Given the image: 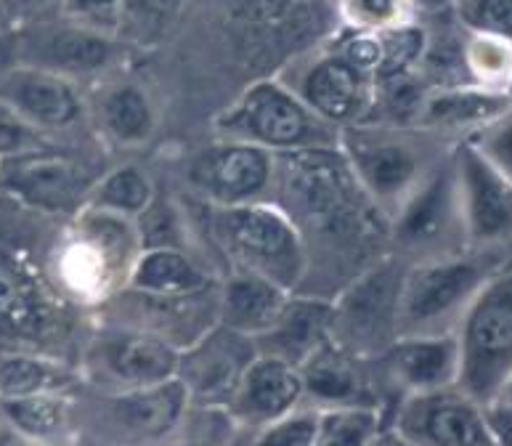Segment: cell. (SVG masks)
Returning a JSON list of instances; mask_svg holds the SVG:
<instances>
[{"label":"cell","mask_w":512,"mask_h":446,"mask_svg":"<svg viewBox=\"0 0 512 446\" xmlns=\"http://www.w3.org/2000/svg\"><path fill=\"white\" fill-rule=\"evenodd\" d=\"M510 99H512V91H510Z\"/></svg>","instance_id":"49"},{"label":"cell","mask_w":512,"mask_h":446,"mask_svg":"<svg viewBox=\"0 0 512 446\" xmlns=\"http://www.w3.org/2000/svg\"><path fill=\"white\" fill-rule=\"evenodd\" d=\"M128 0H62L56 14L91 30L117 35Z\"/></svg>","instance_id":"38"},{"label":"cell","mask_w":512,"mask_h":446,"mask_svg":"<svg viewBox=\"0 0 512 446\" xmlns=\"http://www.w3.org/2000/svg\"><path fill=\"white\" fill-rule=\"evenodd\" d=\"M385 391L398 401L412 393L454 388L459 375V351L451 335H406L377 359Z\"/></svg>","instance_id":"21"},{"label":"cell","mask_w":512,"mask_h":446,"mask_svg":"<svg viewBox=\"0 0 512 446\" xmlns=\"http://www.w3.org/2000/svg\"><path fill=\"white\" fill-rule=\"evenodd\" d=\"M306 407L319 412L332 409H372L388 417V396L377 362H364L348 354L332 340L316 348L306 362L300 364Z\"/></svg>","instance_id":"18"},{"label":"cell","mask_w":512,"mask_h":446,"mask_svg":"<svg viewBox=\"0 0 512 446\" xmlns=\"http://www.w3.org/2000/svg\"><path fill=\"white\" fill-rule=\"evenodd\" d=\"M385 425L412 446H499L489 409L475 404L457 385L401 396Z\"/></svg>","instance_id":"15"},{"label":"cell","mask_w":512,"mask_h":446,"mask_svg":"<svg viewBox=\"0 0 512 446\" xmlns=\"http://www.w3.org/2000/svg\"><path fill=\"white\" fill-rule=\"evenodd\" d=\"M385 417L372 409H332L321 412L314 446H367Z\"/></svg>","instance_id":"34"},{"label":"cell","mask_w":512,"mask_h":446,"mask_svg":"<svg viewBox=\"0 0 512 446\" xmlns=\"http://www.w3.org/2000/svg\"><path fill=\"white\" fill-rule=\"evenodd\" d=\"M343 14L348 27L361 32H385L420 19L414 0H343Z\"/></svg>","instance_id":"35"},{"label":"cell","mask_w":512,"mask_h":446,"mask_svg":"<svg viewBox=\"0 0 512 446\" xmlns=\"http://www.w3.org/2000/svg\"><path fill=\"white\" fill-rule=\"evenodd\" d=\"M178 359L181 351L152 332L96 319L75 367L83 388L125 393L176 380Z\"/></svg>","instance_id":"8"},{"label":"cell","mask_w":512,"mask_h":446,"mask_svg":"<svg viewBox=\"0 0 512 446\" xmlns=\"http://www.w3.org/2000/svg\"><path fill=\"white\" fill-rule=\"evenodd\" d=\"M48 147H54L48 136H43L32 125L24 123L14 109L0 101V162Z\"/></svg>","instance_id":"39"},{"label":"cell","mask_w":512,"mask_h":446,"mask_svg":"<svg viewBox=\"0 0 512 446\" xmlns=\"http://www.w3.org/2000/svg\"><path fill=\"white\" fill-rule=\"evenodd\" d=\"M202 208L210 245L223 261V271H250L298 293L308 274V250L298 223L276 202H253L237 208Z\"/></svg>","instance_id":"2"},{"label":"cell","mask_w":512,"mask_h":446,"mask_svg":"<svg viewBox=\"0 0 512 446\" xmlns=\"http://www.w3.org/2000/svg\"><path fill=\"white\" fill-rule=\"evenodd\" d=\"M3 6L8 8V16L14 19V24L32 22V19H43L46 11L62 6V0H3Z\"/></svg>","instance_id":"41"},{"label":"cell","mask_w":512,"mask_h":446,"mask_svg":"<svg viewBox=\"0 0 512 446\" xmlns=\"http://www.w3.org/2000/svg\"><path fill=\"white\" fill-rule=\"evenodd\" d=\"M306 404L300 370L276 356L258 354L239 380L237 391L229 401V412L239 423L258 431L274 420H282L290 412Z\"/></svg>","instance_id":"23"},{"label":"cell","mask_w":512,"mask_h":446,"mask_svg":"<svg viewBox=\"0 0 512 446\" xmlns=\"http://www.w3.org/2000/svg\"><path fill=\"white\" fill-rule=\"evenodd\" d=\"M0 446H43V444L24 439L22 433L11 431V428H6V425L0 423Z\"/></svg>","instance_id":"45"},{"label":"cell","mask_w":512,"mask_h":446,"mask_svg":"<svg viewBox=\"0 0 512 446\" xmlns=\"http://www.w3.org/2000/svg\"><path fill=\"white\" fill-rule=\"evenodd\" d=\"M451 6H454V0H414V8H417V14L420 16L446 14V11H451Z\"/></svg>","instance_id":"44"},{"label":"cell","mask_w":512,"mask_h":446,"mask_svg":"<svg viewBox=\"0 0 512 446\" xmlns=\"http://www.w3.org/2000/svg\"><path fill=\"white\" fill-rule=\"evenodd\" d=\"M138 253L141 237L136 221L107 210L83 208L72 216L56 274L72 298L99 308L128 287Z\"/></svg>","instance_id":"5"},{"label":"cell","mask_w":512,"mask_h":446,"mask_svg":"<svg viewBox=\"0 0 512 446\" xmlns=\"http://www.w3.org/2000/svg\"><path fill=\"white\" fill-rule=\"evenodd\" d=\"M465 141H470L512 184V107Z\"/></svg>","instance_id":"40"},{"label":"cell","mask_w":512,"mask_h":446,"mask_svg":"<svg viewBox=\"0 0 512 446\" xmlns=\"http://www.w3.org/2000/svg\"><path fill=\"white\" fill-rule=\"evenodd\" d=\"M14 24V19L8 16V8L3 6V0H0V30H6V27H11Z\"/></svg>","instance_id":"47"},{"label":"cell","mask_w":512,"mask_h":446,"mask_svg":"<svg viewBox=\"0 0 512 446\" xmlns=\"http://www.w3.org/2000/svg\"><path fill=\"white\" fill-rule=\"evenodd\" d=\"M83 377L62 356L38 351L0 354V399H22L38 393H77Z\"/></svg>","instance_id":"29"},{"label":"cell","mask_w":512,"mask_h":446,"mask_svg":"<svg viewBox=\"0 0 512 446\" xmlns=\"http://www.w3.org/2000/svg\"><path fill=\"white\" fill-rule=\"evenodd\" d=\"M449 14L465 32L512 43V0H454Z\"/></svg>","instance_id":"36"},{"label":"cell","mask_w":512,"mask_h":446,"mask_svg":"<svg viewBox=\"0 0 512 446\" xmlns=\"http://www.w3.org/2000/svg\"><path fill=\"white\" fill-rule=\"evenodd\" d=\"M96 178L99 176L83 168V162L56 152L54 147L0 162V192L43 213L69 210L77 216Z\"/></svg>","instance_id":"17"},{"label":"cell","mask_w":512,"mask_h":446,"mask_svg":"<svg viewBox=\"0 0 512 446\" xmlns=\"http://www.w3.org/2000/svg\"><path fill=\"white\" fill-rule=\"evenodd\" d=\"M510 258L486 253H457L406 263L398 295V338L451 335L467 303L481 285Z\"/></svg>","instance_id":"6"},{"label":"cell","mask_w":512,"mask_h":446,"mask_svg":"<svg viewBox=\"0 0 512 446\" xmlns=\"http://www.w3.org/2000/svg\"><path fill=\"white\" fill-rule=\"evenodd\" d=\"M88 391L85 412L91 433L107 446L170 444L189 409V396L176 380L125 393Z\"/></svg>","instance_id":"9"},{"label":"cell","mask_w":512,"mask_h":446,"mask_svg":"<svg viewBox=\"0 0 512 446\" xmlns=\"http://www.w3.org/2000/svg\"><path fill=\"white\" fill-rule=\"evenodd\" d=\"M462 72L465 83L483 91H512V43L489 35L465 32L462 38Z\"/></svg>","instance_id":"32"},{"label":"cell","mask_w":512,"mask_h":446,"mask_svg":"<svg viewBox=\"0 0 512 446\" xmlns=\"http://www.w3.org/2000/svg\"><path fill=\"white\" fill-rule=\"evenodd\" d=\"M332 332V300L319 295L292 293L279 322L255 340L258 354L276 356L282 362L300 367L329 340Z\"/></svg>","instance_id":"26"},{"label":"cell","mask_w":512,"mask_h":446,"mask_svg":"<svg viewBox=\"0 0 512 446\" xmlns=\"http://www.w3.org/2000/svg\"><path fill=\"white\" fill-rule=\"evenodd\" d=\"M406 263L393 253L356 274L332 298L329 340L364 362H377L398 338V295Z\"/></svg>","instance_id":"7"},{"label":"cell","mask_w":512,"mask_h":446,"mask_svg":"<svg viewBox=\"0 0 512 446\" xmlns=\"http://www.w3.org/2000/svg\"><path fill=\"white\" fill-rule=\"evenodd\" d=\"M46 330L43 306L24 269L8 255H0V335L11 343L8 351H38L40 332ZM6 351V354H8Z\"/></svg>","instance_id":"28"},{"label":"cell","mask_w":512,"mask_h":446,"mask_svg":"<svg viewBox=\"0 0 512 446\" xmlns=\"http://www.w3.org/2000/svg\"><path fill=\"white\" fill-rule=\"evenodd\" d=\"M512 107L507 93H494L475 85H444L428 88L422 107L417 112L414 128L428 131L451 144L465 141L494 123Z\"/></svg>","instance_id":"24"},{"label":"cell","mask_w":512,"mask_h":446,"mask_svg":"<svg viewBox=\"0 0 512 446\" xmlns=\"http://www.w3.org/2000/svg\"><path fill=\"white\" fill-rule=\"evenodd\" d=\"M276 77L316 117L335 125L337 131L364 123L375 109V77L340 54L335 46L298 56Z\"/></svg>","instance_id":"11"},{"label":"cell","mask_w":512,"mask_h":446,"mask_svg":"<svg viewBox=\"0 0 512 446\" xmlns=\"http://www.w3.org/2000/svg\"><path fill=\"white\" fill-rule=\"evenodd\" d=\"M367 446H412V444H409V441H406L404 436H398V433L393 431L390 425L383 423L375 431V436H372V439L367 441Z\"/></svg>","instance_id":"43"},{"label":"cell","mask_w":512,"mask_h":446,"mask_svg":"<svg viewBox=\"0 0 512 446\" xmlns=\"http://www.w3.org/2000/svg\"><path fill=\"white\" fill-rule=\"evenodd\" d=\"M340 154L385 223L451 157L454 144L412 125L364 123L340 131Z\"/></svg>","instance_id":"1"},{"label":"cell","mask_w":512,"mask_h":446,"mask_svg":"<svg viewBox=\"0 0 512 446\" xmlns=\"http://www.w3.org/2000/svg\"><path fill=\"white\" fill-rule=\"evenodd\" d=\"M22 64L54 72L72 83L104 80L123 59L117 35L91 30L56 14L54 19H32L19 24Z\"/></svg>","instance_id":"13"},{"label":"cell","mask_w":512,"mask_h":446,"mask_svg":"<svg viewBox=\"0 0 512 446\" xmlns=\"http://www.w3.org/2000/svg\"><path fill=\"white\" fill-rule=\"evenodd\" d=\"M253 433L231 415L229 407L189 404L168 446H250Z\"/></svg>","instance_id":"33"},{"label":"cell","mask_w":512,"mask_h":446,"mask_svg":"<svg viewBox=\"0 0 512 446\" xmlns=\"http://www.w3.org/2000/svg\"><path fill=\"white\" fill-rule=\"evenodd\" d=\"M213 266L181 247H146L130 269L128 290L146 295H192L218 285Z\"/></svg>","instance_id":"27"},{"label":"cell","mask_w":512,"mask_h":446,"mask_svg":"<svg viewBox=\"0 0 512 446\" xmlns=\"http://www.w3.org/2000/svg\"><path fill=\"white\" fill-rule=\"evenodd\" d=\"M494 407H507L512 412V380H510V383H507V388H505V391H502V396H499V401H497V404H494ZM494 407H491V409H494Z\"/></svg>","instance_id":"46"},{"label":"cell","mask_w":512,"mask_h":446,"mask_svg":"<svg viewBox=\"0 0 512 446\" xmlns=\"http://www.w3.org/2000/svg\"><path fill=\"white\" fill-rule=\"evenodd\" d=\"M189 197L213 208H237L274 200L276 154L266 149L223 141L199 149L186 162Z\"/></svg>","instance_id":"14"},{"label":"cell","mask_w":512,"mask_h":446,"mask_svg":"<svg viewBox=\"0 0 512 446\" xmlns=\"http://www.w3.org/2000/svg\"><path fill=\"white\" fill-rule=\"evenodd\" d=\"M459 213L470 253L512 258V184L470 141L454 144Z\"/></svg>","instance_id":"12"},{"label":"cell","mask_w":512,"mask_h":446,"mask_svg":"<svg viewBox=\"0 0 512 446\" xmlns=\"http://www.w3.org/2000/svg\"><path fill=\"white\" fill-rule=\"evenodd\" d=\"M290 290L250 271H226L218 279V324L258 340L290 303Z\"/></svg>","instance_id":"25"},{"label":"cell","mask_w":512,"mask_h":446,"mask_svg":"<svg viewBox=\"0 0 512 446\" xmlns=\"http://www.w3.org/2000/svg\"><path fill=\"white\" fill-rule=\"evenodd\" d=\"M0 423L24 439L56 446L77 423V393H38L22 399H0Z\"/></svg>","instance_id":"30"},{"label":"cell","mask_w":512,"mask_h":446,"mask_svg":"<svg viewBox=\"0 0 512 446\" xmlns=\"http://www.w3.org/2000/svg\"><path fill=\"white\" fill-rule=\"evenodd\" d=\"M258 346L253 338L215 324L197 343L181 351L178 383L184 385L189 404L229 407L245 370L255 362Z\"/></svg>","instance_id":"19"},{"label":"cell","mask_w":512,"mask_h":446,"mask_svg":"<svg viewBox=\"0 0 512 446\" xmlns=\"http://www.w3.org/2000/svg\"><path fill=\"white\" fill-rule=\"evenodd\" d=\"M99 319L152 332L184 351L218 324V285L192 295H146L125 287L101 303Z\"/></svg>","instance_id":"16"},{"label":"cell","mask_w":512,"mask_h":446,"mask_svg":"<svg viewBox=\"0 0 512 446\" xmlns=\"http://www.w3.org/2000/svg\"><path fill=\"white\" fill-rule=\"evenodd\" d=\"M215 136L271 154L335 149L340 131L316 117L279 77L247 85L221 115L215 117Z\"/></svg>","instance_id":"4"},{"label":"cell","mask_w":512,"mask_h":446,"mask_svg":"<svg viewBox=\"0 0 512 446\" xmlns=\"http://www.w3.org/2000/svg\"><path fill=\"white\" fill-rule=\"evenodd\" d=\"M88 120L117 149L146 147L157 133V109L144 85L130 77H104L85 93Z\"/></svg>","instance_id":"22"},{"label":"cell","mask_w":512,"mask_h":446,"mask_svg":"<svg viewBox=\"0 0 512 446\" xmlns=\"http://www.w3.org/2000/svg\"><path fill=\"white\" fill-rule=\"evenodd\" d=\"M157 194L160 192L154 186V178L141 165L123 162V165L109 168L107 173H101L93 181L83 208L107 210V213L136 221L138 216H144L146 210H149Z\"/></svg>","instance_id":"31"},{"label":"cell","mask_w":512,"mask_h":446,"mask_svg":"<svg viewBox=\"0 0 512 446\" xmlns=\"http://www.w3.org/2000/svg\"><path fill=\"white\" fill-rule=\"evenodd\" d=\"M321 412L314 407H303L290 412L282 420H274L266 428H258L253 433L250 446H314L316 433H319Z\"/></svg>","instance_id":"37"},{"label":"cell","mask_w":512,"mask_h":446,"mask_svg":"<svg viewBox=\"0 0 512 446\" xmlns=\"http://www.w3.org/2000/svg\"><path fill=\"white\" fill-rule=\"evenodd\" d=\"M388 247L404 263L465 253L457 176L451 157L390 218Z\"/></svg>","instance_id":"10"},{"label":"cell","mask_w":512,"mask_h":446,"mask_svg":"<svg viewBox=\"0 0 512 446\" xmlns=\"http://www.w3.org/2000/svg\"><path fill=\"white\" fill-rule=\"evenodd\" d=\"M149 3H152V6L168 8V6H173V3H176V0H149Z\"/></svg>","instance_id":"48"},{"label":"cell","mask_w":512,"mask_h":446,"mask_svg":"<svg viewBox=\"0 0 512 446\" xmlns=\"http://www.w3.org/2000/svg\"><path fill=\"white\" fill-rule=\"evenodd\" d=\"M22 64V48H19V24H11L0 30V80L14 72Z\"/></svg>","instance_id":"42"},{"label":"cell","mask_w":512,"mask_h":446,"mask_svg":"<svg viewBox=\"0 0 512 446\" xmlns=\"http://www.w3.org/2000/svg\"><path fill=\"white\" fill-rule=\"evenodd\" d=\"M459 351L457 388L491 409L512 380V258L467 303L454 330Z\"/></svg>","instance_id":"3"},{"label":"cell","mask_w":512,"mask_h":446,"mask_svg":"<svg viewBox=\"0 0 512 446\" xmlns=\"http://www.w3.org/2000/svg\"><path fill=\"white\" fill-rule=\"evenodd\" d=\"M0 101L48 139H54L56 133L75 131L88 120L83 85L27 64H19L0 80Z\"/></svg>","instance_id":"20"}]
</instances>
